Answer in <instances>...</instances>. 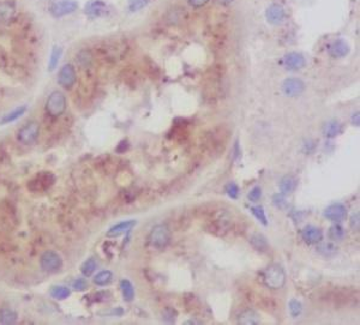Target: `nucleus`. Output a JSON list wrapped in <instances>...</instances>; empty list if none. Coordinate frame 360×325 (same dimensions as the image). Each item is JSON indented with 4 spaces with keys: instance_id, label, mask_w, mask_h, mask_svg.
<instances>
[{
    "instance_id": "5",
    "label": "nucleus",
    "mask_w": 360,
    "mask_h": 325,
    "mask_svg": "<svg viewBox=\"0 0 360 325\" xmlns=\"http://www.w3.org/2000/svg\"><path fill=\"white\" fill-rule=\"evenodd\" d=\"M40 264H41L42 269L47 273H56L62 268L63 260L58 253L53 252V251H47L41 256Z\"/></svg>"
},
{
    "instance_id": "25",
    "label": "nucleus",
    "mask_w": 360,
    "mask_h": 325,
    "mask_svg": "<svg viewBox=\"0 0 360 325\" xmlns=\"http://www.w3.org/2000/svg\"><path fill=\"white\" fill-rule=\"evenodd\" d=\"M17 314L10 308H3L0 311V323L2 324H13L16 323Z\"/></svg>"
},
{
    "instance_id": "37",
    "label": "nucleus",
    "mask_w": 360,
    "mask_h": 325,
    "mask_svg": "<svg viewBox=\"0 0 360 325\" xmlns=\"http://www.w3.org/2000/svg\"><path fill=\"white\" fill-rule=\"evenodd\" d=\"M262 197V190L260 186H256L250 191V193H248V199L251 200V202H258L260 198Z\"/></svg>"
},
{
    "instance_id": "10",
    "label": "nucleus",
    "mask_w": 360,
    "mask_h": 325,
    "mask_svg": "<svg viewBox=\"0 0 360 325\" xmlns=\"http://www.w3.org/2000/svg\"><path fill=\"white\" fill-rule=\"evenodd\" d=\"M285 10L281 5L272 4L268 8L267 12H265V17L267 21L270 23L271 25H280L282 22L285 21Z\"/></svg>"
},
{
    "instance_id": "1",
    "label": "nucleus",
    "mask_w": 360,
    "mask_h": 325,
    "mask_svg": "<svg viewBox=\"0 0 360 325\" xmlns=\"http://www.w3.org/2000/svg\"><path fill=\"white\" fill-rule=\"evenodd\" d=\"M263 280L267 287L271 288V289H280L286 282L285 270L279 264L269 265L264 271Z\"/></svg>"
},
{
    "instance_id": "27",
    "label": "nucleus",
    "mask_w": 360,
    "mask_h": 325,
    "mask_svg": "<svg viewBox=\"0 0 360 325\" xmlns=\"http://www.w3.org/2000/svg\"><path fill=\"white\" fill-rule=\"evenodd\" d=\"M50 296L54 298V299L64 300V299H66V298L70 296V289H69V288L64 287V286L53 287L52 289H50Z\"/></svg>"
},
{
    "instance_id": "36",
    "label": "nucleus",
    "mask_w": 360,
    "mask_h": 325,
    "mask_svg": "<svg viewBox=\"0 0 360 325\" xmlns=\"http://www.w3.org/2000/svg\"><path fill=\"white\" fill-rule=\"evenodd\" d=\"M226 192L228 196L231 197V198H238V194H239V187L237 184H234V183H230L228 185L226 186Z\"/></svg>"
},
{
    "instance_id": "17",
    "label": "nucleus",
    "mask_w": 360,
    "mask_h": 325,
    "mask_svg": "<svg viewBox=\"0 0 360 325\" xmlns=\"http://www.w3.org/2000/svg\"><path fill=\"white\" fill-rule=\"evenodd\" d=\"M260 316L254 310H245L243 313H240L238 319V323L243 325H256L260 324Z\"/></svg>"
},
{
    "instance_id": "28",
    "label": "nucleus",
    "mask_w": 360,
    "mask_h": 325,
    "mask_svg": "<svg viewBox=\"0 0 360 325\" xmlns=\"http://www.w3.org/2000/svg\"><path fill=\"white\" fill-rule=\"evenodd\" d=\"M96 267H97L96 260L94 259V258H89V259H87L86 262L82 264V267H80V271H82V274L84 275V276L88 277L94 273V271L96 270Z\"/></svg>"
},
{
    "instance_id": "20",
    "label": "nucleus",
    "mask_w": 360,
    "mask_h": 325,
    "mask_svg": "<svg viewBox=\"0 0 360 325\" xmlns=\"http://www.w3.org/2000/svg\"><path fill=\"white\" fill-rule=\"evenodd\" d=\"M341 132V125L336 120H330V122L325 123L323 126V133L328 138H333V137L338 136Z\"/></svg>"
},
{
    "instance_id": "42",
    "label": "nucleus",
    "mask_w": 360,
    "mask_h": 325,
    "mask_svg": "<svg viewBox=\"0 0 360 325\" xmlns=\"http://www.w3.org/2000/svg\"><path fill=\"white\" fill-rule=\"evenodd\" d=\"M216 2H217V4L226 6V5H230L231 3H233V0H216Z\"/></svg>"
},
{
    "instance_id": "24",
    "label": "nucleus",
    "mask_w": 360,
    "mask_h": 325,
    "mask_svg": "<svg viewBox=\"0 0 360 325\" xmlns=\"http://www.w3.org/2000/svg\"><path fill=\"white\" fill-rule=\"evenodd\" d=\"M317 251L324 257H331L338 252V246L333 243H321L317 246Z\"/></svg>"
},
{
    "instance_id": "9",
    "label": "nucleus",
    "mask_w": 360,
    "mask_h": 325,
    "mask_svg": "<svg viewBox=\"0 0 360 325\" xmlns=\"http://www.w3.org/2000/svg\"><path fill=\"white\" fill-rule=\"evenodd\" d=\"M324 216L328 220L334 221V222H341L347 217V209L341 203H335L329 205L324 211Z\"/></svg>"
},
{
    "instance_id": "39",
    "label": "nucleus",
    "mask_w": 360,
    "mask_h": 325,
    "mask_svg": "<svg viewBox=\"0 0 360 325\" xmlns=\"http://www.w3.org/2000/svg\"><path fill=\"white\" fill-rule=\"evenodd\" d=\"M72 287L75 288V290L82 291V290L86 289L87 287H88V282H87V281L84 279H77L75 282H73Z\"/></svg>"
},
{
    "instance_id": "32",
    "label": "nucleus",
    "mask_w": 360,
    "mask_h": 325,
    "mask_svg": "<svg viewBox=\"0 0 360 325\" xmlns=\"http://www.w3.org/2000/svg\"><path fill=\"white\" fill-rule=\"evenodd\" d=\"M301 311H302V305L300 301L295 299H292L289 301V312H291L292 317L297 318L298 316H300Z\"/></svg>"
},
{
    "instance_id": "7",
    "label": "nucleus",
    "mask_w": 360,
    "mask_h": 325,
    "mask_svg": "<svg viewBox=\"0 0 360 325\" xmlns=\"http://www.w3.org/2000/svg\"><path fill=\"white\" fill-rule=\"evenodd\" d=\"M76 80H77L76 70L71 64H66V65H64L63 68L60 69L58 75V83L60 86H63V88L65 89H70L75 85Z\"/></svg>"
},
{
    "instance_id": "35",
    "label": "nucleus",
    "mask_w": 360,
    "mask_h": 325,
    "mask_svg": "<svg viewBox=\"0 0 360 325\" xmlns=\"http://www.w3.org/2000/svg\"><path fill=\"white\" fill-rule=\"evenodd\" d=\"M162 316H163V319L166 320L167 323H174V320H176V317H177V312L176 310H173V308L167 307L166 310L163 311Z\"/></svg>"
},
{
    "instance_id": "30",
    "label": "nucleus",
    "mask_w": 360,
    "mask_h": 325,
    "mask_svg": "<svg viewBox=\"0 0 360 325\" xmlns=\"http://www.w3.org/2000/svg\"><path fill=\"white\" fill-rule=\"evenodd\" d=\"M62 49L58 48V47H56L52 51V54H50L49 58V63H48V70L49 71H54L57 66H58V63L60 60V56H62Z\"/></svg>"
},
{
    "instance_id": "26",
    "label": "nucleus",
    "mask_w": 360,
    "mask_h": 325,
    "mask_svg": "<svg viewBox=\"0 0 360 325\" xmlns=\"http://www.w3.org/2000/svg\"><path fill=\"white\" fill-rule=\"evenodd\" d=\"M113 279V274L110 273L109 270L106 271H101L95 276V279H94V283L96 284V286H106V284H108L110 281Z\"/></svg>"
},
{
    "instance_id": "12",
    "label": "nucleus",
    "mask_w": 360,
    "mask_h": 325,
    "mask_svg": "<svg viewBox=\"0 0 360 325\" xmlns=\"http://www.w3.org/2000/svg\"><path fill=\"white\" fill-rule=\"evenodd\" d=\"M348 53H349L348 43L342 39L335 40V41L330 45V47H329V54H330L331 58H335V59L344 58V56L347 55Z\"/></svg>"
},
{
    "instance_id": "22",
    "label": "nucleus",
    "mask_w": 360,
    "mask_h": 325,
    "mask_svg": "<svg viewBox=\"0 0 360 325\" xmlns=\"http://www.w3.org/2000/svg\"><path fill=\"white\" fill-rule=\"evenodd\" d=\"M25 112H26V107H25V106L18 107V108L13 109L12 112H10V113H8V114H6V115L3 116L2 120H0V124H2V125H5V124H9V123L15 122V120L21 118V116H22L23 114H24Z\"/></svg>"
},
{
    "instance_id": "41",
    "label": "nucleus",
    "mask_w": 360,
    "mask_h": 325,
    "mask_svg": "<svg viewBox=\"0 0 360 325\" xmlns=\"http://www.w3.org/2000/svg\"><path fill=\"white\" fill-rule=\"evenodd\" d=\"M352 123H353V125H355V126H359V113L356 112L355 114H353L352 116Z\"/></svg>"
},
{
    "instance_id": "3",
    "label": "nucleus",
    "mask_w": 360,
    "mask_h": 325,
    "mask_svg": "<svg viewBox=\"0 0 360 325\" xmlns=\"http://www.w3.org/2000/svg\"><path fill=\"white\" fill-rule=\"evenodd\" d=\"M171 240V232L167 226L159 224L155 226L149 234V244L155 249H163Z\"/></svg>"
},
{
    "instance_id": "6",
    "label": "nucleus",
    "mask_w": 360,
    "mask_h": 325,
    "mask_svg": "<svg viewBox=\"0 0 360 325\" xmlns=\"http://www.w3.org/2000/svg\"><path fill=\"white\" fill-rule=\"evenodd\" d=\"M40 133V126L36 122L25 124L18 131V139L23 144H33L38 139Z\"/></svg>"
},
{
    "instance_id": "2",
    "label": "nucleus",
    "mask_w": 360,
    "mask_h": 325,
    "mask_svg": "<svg viewBox=\"0 0 360 325\" xmlns=\"http://www.w3.org/2000/svg\"><path fill=\"white\" fill-rule=\"evenodd\" d=\"M66 109V99L63 93L53 92L46 101V110L49 115L59 116Z\"/></svg>"
},
{
    "instance_id": "11",
    "label": "nucleus",
    "mask_w": 360,
    "mask_h": 325,
    "mask_svg": "<svg viewBox=\"0 0 360 325\" xmlns=\"http://www.w3.org/2000/svg\"><path fill=\"white\" fill-rule=\"evenodd\" d=\"M305 63L304 55L300 54V53L292 52L285 56L286 69L291 70V71H297V70L302 69L305 66Z\"/></svg>"
},
{
    "instance_id": "23",
    "label": "nucleus",
    "mask_w": 360,
    "mask_h": 325,
    "mask_svg": "<svg viewBox=\"0 0 360 325\" xmlns=\"http://www.w3.org/2000/svg\"><path fill=\"white\" fill-rule=\"evenodd\" d=\"M120 288H122L124 299L126 301H132L134 298V288L132 283H131L129 280H123L122 282H120Z\"/></svg>"
},
{
    "instance_id": "14",
    "label": "nucleus",
    "mask_w": 360,
    "mask_h": 325,
    "mask_svg": "<svg viewBox=\"0 0 360 325\" xmlns=\"http://www.w3.org/2000/svg\"><path fill=\"white\" fill-rule=\"evenodd\" d=\"M185 18H186V11L184 8H179V6H174V8L168 10L166 17H164L166 22L171 25L179 24Z\"/></svg>"
},
{
    "instance_id": "16",
    "label": "nucleus",
    "mask_w": 360,
    "mask_h": 325,
    "mask_svg": "<svg viewBox=\"0 0 360 325\" xmlns=\"http://www.w3.org/2000/svg\"><path fill=\"white\" fill-rule=\"evenodd\" d=\"M136 226V221L133 220H129V221H124V222H120L116 224V226H113L112 228L108 230V233H107V235L116 238L122 235V234H125L133 228V227Z\"/></svg>"
},
{
    "instance_id": "38",
    "label": "nucleus",
    "mask_w": 360,
    "mask_h": 325,
    "mask_svg": "<svg viewBox=\"0 0 360 325\" xmlns=\"http://www.w3.org/2000/svg\"><path fill=\"white\" fill-rule=\"evenodd\" d=\"M360 215H359V213H356V214H353L352 217H351V228L354 230V232H359V228H360Z\"/></svg>"
},
{
    "instance_id": "29",
    "label": "nucleus",
    "mask_w": 360,
    "mask_h": 325,
    "mask_svg": "<svg viewBox=\"0 0 360 325\" xmlns=\"http://www.w3.org/2000/svg\"><path fill=\"white\" fill-rule=\"evenodd\" d=\"M345 235H346L345 229L342 228L341 226H339V224H334V226L329 229V238L334 241L342 240L345 238Z\"/></svg>"
},
{
    "instance_id": "8",
    "label": "nucleus",
    "mask_w": 360,
    "mask_h": 325,
    "mask_svg": "<svg viewBox=\"0 0 360 325\" xmlns=\"http://www.w3.org/2000/svg\"><path fill=\"white\" fill-rule=\"evenodd\" d=\"M305 90V84L301 79L299 78H287L282 83V92L285 95L289 97H295L301 95Z\"/></svg>"
},
{
    "instance_id": "15",
    "label": "nucleus",
    "mask_w": 360,
    "mask_h": 325,
    "mask_svg": "<svg viewBox=\"0 0 360 325\" xmlns=\"http://www.w3.org/2000/svg\"><path fill=\"white\" fill-rule=\"evenodd\" d=\"M301 237L306 243L317 244L323 239L322 230L315 226H306L301 232Z\"/></svg>"
},
{
    "instance_id": "19",
    "label": "nucleus",
    "mask_w": 360,
    "mask_h": 325,
    "mask_svg": "<svg viewBox=\"0 0 360 325\" xmlns=\"http://www.w3.org/2000/svg\"><path fill=\"white\" fill-rule=\"evenodd\" d=\"M250 243L251 245L255 247L257 251H261V252H264V251L268 250V241L267 238H265L263 234L260 233H255L252 234V237L250 238Z\"/></svg>"
},
{
    "instance_id": "31",
    "label": "nucleus",
    "mask_w": 360,
    "mask_h": 325,
    "mask_svg": "<svg viewBox=\"0 0 360 325\" xmlns=\"http://www.w3.org/2000/svg\"><path fill=\"white\" fill-rule=\"evenodd\" d=\"M149 3H150V0H129L127 8H129L131 12H136V11H140V10L146 8Z\"/></svg>"
},
{
    "instance_id": "40",
    "label": "nucleus",
    "mask_w": 360,
    "mask_h": 325,
    "mask_svg": "<svg viewBox=\"0 0 360 325\" xmlns=\"http://www.w3.org/2000/svg\"><path fill=\"white\" fill-rule=\"evenodd\" d=\"M209 0H188V4H190L192 8H202L204 6Z\"/></svg>"
},
{
    "instance_id": "4",
    "label": "nucleus",
    "mask_w": 360,
    "mask_h": 325,
    "mask_svg": "<svg viewBox=\"0 0 360 325\" xmlns=\"http://www.w3.org/2000/svg\"><path fill=\"white\" fill-rule=\"evenodd\" d=\"M78 9V4L75 0H54L49 6V11L57 18L73 13Z\"/></svg>"
},
{
    "instance_id": "13",
    "label": "nucleus",
    "mask_w": 360,
    "mask_h": 325,
    "mask_svg": "<svg viewBox=\"0 0 360 325\" xmlns=\"http://www.w3.org/2000/svg\"><path fill=\"white\" fill-rule=\"evenodd\" d=\"M107 5L102 0H92V2L87 3L86 5V13L90 17H101V16L106 15Z\"/></svg>"
},
{
    "instance_id": "43",
    "label": "nucleus",
    "mask_w": 360,
    "mask_h": 325,
    "mask_svg": "<svg viewBox=\"0 0 360 325\" xmlns=\"http://www.w3.org/2000/svg\"><path fill=\"white\" fill-rule=\"evenodd\" d=\"M202 321H197V320H188L186 321V324H201Z\"/></svg>"
},
{
    "instance_id": "33",
    "label": "nucleus",
    "mask_w": 360,
    "mask_h": 325,
    "mask_svg": "<svg viewBox=\"0 0 360 325\" xmlns=\"http://www.w3.org/2000/svg\"><path fill=\"white\" fill-rule=\"evenodd\" d=\"M251 211H252V214H254V215L256 216V219H257L258 221H261V222L263 223L264 226H267L268 221H267V216H265V213H264L263 206H255V208H251Z\"/></svg>"
},
{
    "instance_id": "21",
    "label": "nucleus",
    "mask_w": 360,
    "mask_h": 325,
    "mask_svg": "<svg viewBox=\"0 0 360 325\" xmlns=\"http://www.w3.org/2000/svg\"><path fill=\"white\" fill-rule=\"evenodd\" d=\"M297 182L292 175H285L280 182V190L282 194H289L295 190Z\"/></svg>"
},
{
    "instance_id": "34",
    "label": "nucleus",
    "mask_w": 360,
    "mask_h": 325,
    "mask_svg": "<svg viewBox=\"0 0 360 325\" xmlns=\"http://www.w3.org/2000/svg\"><path fill=\"white\" fill-rule=\"evenodd\" d=\"M272 202H274V204L278 208H280V209H286V208L288 206V203L284 197V194H275V196L272 197Z\"/></svg>"
},
{
    "instance_id": "18",
    "label": "nucleus",
    "mask_w": 360,
    "mask_h": 325,
    "mask_svg": "<svg viewBox=\"0 0 360 325\" xmlns=\"http://www.w3.org/2000/svg\"><path fill=\"white\" fill-rule=\"evenodd\" d=\"M15 8L8 2L0 3V22H10L15 16Z\"/></svg>"
}]
</instances>
